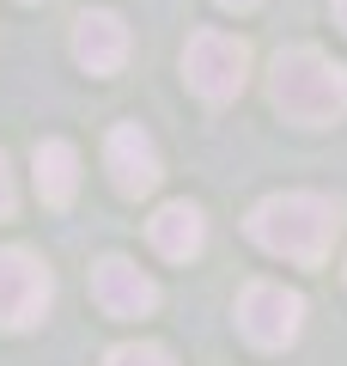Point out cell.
<instances>
[{
    "label": "cell",
    "instance_id": "6da1fadb",
    "mask_svg": "<svg viewBox=\"0 0 347 366\" xmlns=\"http://www.w3.org/2000/svg\"><path fill=\"white\" fill-rule=\"evenodd\" d=\"M335 232H341V202L317 196V189H274V196H262L250 208V238L268 257L305 262V269H317L329 257Z\"/></svg>",
    "mask_w": 347,
    "mask_h": 366
},
{
    "label": "cell",
    "instance_id": "7a4b0ae2",
    "mask_svg": "<svg viewBox=\"0 0 347 366\" xmlns=\"http://www.w3.org/2000/svg\"><path fill=\"white\" fill-rule=\"evenodd\" d=\"M268 98L298 129H329L347 117V67L335 55H323L317 43H293L268 67Z\"/></svg>",
    "mask_w": 347,
    "mask_h": 366
},
{
    "label": "cell",
    "instance_id": "3957f363",
    "mask_svg": "<svg viewBox=\"0 0 347 366\" xmlns=\"http://www.w3.org/2000/svg\"><path fill=\"white\" fill-rule=\"evenodd\" d=\"M183 79H189V92L207 98V104H231L244 92V79H250V43L219 31V25H201L189 37V49H183Z\"/></svg>",
    "mask_w": 347,
    "mask_h": 366
},
{
    "label": "cell",
    "instance_id": "277c9868",
    "mask_svg": "<svg viewBox=\"0 0 347 366\" xmlns=\"http://www.w3.org/2000/svg\"><path fill=\"white\" fill-rule=\"evenodd\" d=\"M55 305V274L25 244H0V330H37Z\"/></svg>",
    "mask_w": 347,
    "mask_h": 366
},
{
    "label": "cell",
    "instance_id": "5b68a950",
    "mask_svg": "<svg viewBox=\"0 0 347 366\" xmlns=\"http://www.w3.org/2000/svg\"><path fill=\"white\" fill-rule=\"evenodd\" d=\"M238 330L256 348H293L305 330V293L281 287V281H250L238 293Z\"/></svg>",
    "mask_w": 347,
    "mask_h": 366
},
{
    "label": "cell",
    "instance_id": "8992f818",
    "mask_svg": "<svg viewBox=\"0 0 347 366\" xmlns=\"http://www.w3.org/2000/svg\"><path fill=\"white\" fill-rule=\"evenodd\" d=\"M104 171H110L116 196H129V202L153 196L159 177H165V165H159V147H153V134H146L141 122H116V129L104 134Z\"/></svg>",
    "mask_w": 347,
    "mask_h": 366
},
{
    "label": "cell",
    "instance_id": "52a82bcc",
    "mask_svg": "<svg viewBox=\"0 0 347 366\" xmlns=\"http://www.w3.org/2000/svg\"><path fill=\"white\" fill-rule=\"evenodd\" d=\"M91 300L104 317H153L159 312V281L129 257L91 262Z\"/></svg>",
    "mask_w": 347,
    "mask_h": 366
},
{
    "label": "cell",
    "instance_id": "ba28073f",
    "mask_svg": "<svg viewBox=\"0 0 347 366\" xmlns=\"http://www.w3.org/2000/svg\"><path fill=\"white\" fill-rule=\"evenodd\" d=\"M74 61L98 79L122 74V61H129V25L116 13H104V6L98 13H79L74 19Z\"/></svg>",
    "mask_w": 347,
    "mask_h": 366
},
{
    "label": "cell",
    "instance_id": "9c48e42d",
    "mask_svg": "<svg viewBox=\"0 0 347 366\" xmlns=\"http://www.w3.org/2000/svg\"><path fill=\"white\" fill-rule=\"evenodd\" d=\"M146 238H153V250L165 262H189V257H201V244H207V214L195 208V202H165V208L146 220Z\"/></svg>",
    "mask_w": 347,
    "mask_h": 366
},
{
    "label": "cell",
    "instance_id": "30bf717a",
    "mask_svg": "<svg viewBox=\"0 0 347 366\" xmlns=\"http://www.w3.org/2000/svg\"><path fill=\"white\" fill-rule=\"evenodd\" d=\"M31 171H37L43 208H67V202L79 196V147H74V141H37Z\"/></svg>",
    "mask_w": 347,
    "mask_h": 366
},
{
    "label": "cell",
    "instance_id": "8fae6325",
    "mask_svg": "<svg viewBox=\"0 0 347 366\" xmlns=\"http://www.w3.org/2000/svg\"><path fill=\"white\" fill-rule=\"evenodd\" d=\"M104 366H177L159 342H122V348L104 354Z\"/></svg>",
    "mask_w": 347,
    "mask_h": 366
},
{
    "label": "cell",
    "instance_id": "7c38bea8",
    "mask_svg": "<svg viewBox=\"0 0 347 366\" xmlns=\"http://www.w3.org/2000/svg\"><path fill=\"white\" fill-rule=\"evenodd\" d=\"M19 208V183H13V165H6V153H0V220H13Z\"/></svg>",
    "mask_w": 347,
    "mask_h": 366
},
{
    "label": "cell",
    "instance_id": "4fadbf2b",
    "mask_svg": "<svg viewBox=\"0 0 347 366\" xmlns=\"http://www.w3.org/2000/svg\"><path fill=\"white\" fill-rule=\"evenodd\" d=\"M219 6H226V13H256L262 0H219Z\"/></svg>",
    "mask_w": 347,
    "mask_h": 366
},
{
    "label": "cell",
    "instance_id": "5bb4252c",
    "mask_svg": "<svg viewBox=\"0 0 347 366\" xmlns=\"http://www.w3.org/2000/svg\"><path fill=\"white\" fill-rule=\"evenodd\" d=\"M335 25H341V31H347V0H335Z\"/></svg>",
    "mask_w": 347,
    "mask_h": 366
}]
</instances>
